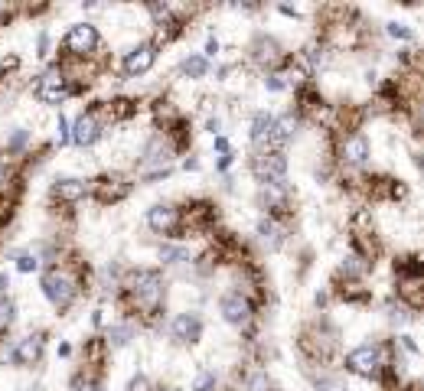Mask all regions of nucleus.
Listing matches in <instances>:
<instances>
[{
    "label": "nucleus",
    "mask_w": 424,
    "mask_h": 391,
    "mask_svg": "<svg viewBox=\"0 0 424 391\" xmlns=\"http://www.w3.org/2000/svg\"><path fill=\"white\" fill-rule=\"evenodd\" d=\"M20 271H23V274H27V271H36L39 267V261H36V255H20Z\"/></svg>",
    "instance_id": "obj_28"
},
{
    "label": "nucleus",
    "mask_w": 424,
    "mask_h": 391,
    "mask_svg": "<svg viewBox=\"0 0 424 391\" xmlns=\"http://www.w3.org/2000/svg\"><path fill=\"white\" fill-rule=\"evenodd\" d=\"M252 391H268V375H254L252 382H248Z\"/></svg>",
    "instance_id": "obj_31"
},
{
    "label": "nucleus",
    "mask_w": 424,
    "mask_h": 391,
    "mask_svg": "<svg viewBox=\"0 0 424 391\" xmlns=\"http://www.w3.org/2000/svg\"><path fill=\"white\" fill-rule=\"evenodd\" d=\"M294 131H297V118L294 115H284V118H274V134H271V143H284L291 141Z\"/></svg>",
    "instance_id": "obj_15"
},
{
    "label": "nucleus",
    "mask_w": 424,
    "mask_h": 391,
    "mask_svg": "<svg viewBox=\"0 0 424 391\" xmlns=\"http://www.w3.org/2000/svg\"><path fill=\"white\" fill-rule=\"evenodd\" d=\"M36 98H39V101H46V105H59V101L66 98V88H62V85H39Z\"/></svg>",
    "instance_id": "obj_21"
},
{
    "label": "nucleus",
    "mask_w": 424,
    "mask_h": 391,
    "mask_svg": "<svg viewBox=\"0 0 424 391\" xmlns=\"http://www.w3.org/2000/svg\"><path fill=\"white\" fill-rule=\"evenodd\" d=\"M254 59L271 66V62H278V59H281V49H278V43H274V39H264L261 36L258 43H254Z\"/></svg>",
    "instance_id": "obj_17"
},
{
    "label": "nucleus",
    "mask_w": 424,
    "mask_h": 391,
    "mask_svg": "<svg viewBox=\"0 0 424 391\" xmlns=\"http://www.w3.org/2000/svg\"><path fill=\"white\" fill-rule=\"evenodd\" d=\"M222 316H226L228 323H248V316H252V304H248L242 294H226L222 297Z\"/></svg>",
    "instance_id": "obj_7"
},
{
    "label": "nucleus",
    "mask_w": 424,
    "mask_h": 391,
    "mask_svg": "<svg viewBox=\"0 0 424 391\" xmlns=\"http://www.w3.org/2000/svg\"><path fill=\"white\" fill-rule=\"evenodd\" d=\"M343 271H346V274H359V271H366V264H362L356 255H349V258L343 261Z\"/></svg>",
    "instance_id": "obj_27"
},
{
    "label": "nucleus",
    "mask_w": 424,
    "mask_h": 391,
    "mask_svg": "<svg viewBox=\"0 0 424 391\" xmlns=\"http://www.w3.org/2000/svg\"><path fill=\"white\" fill-rule=\"evenodd\" d=\"M66 46L72 49V52H92L95 46H98V33H95V27H88V23H78V27L69 29L66 36Z\"/></svg>",
    "instance_id": "obj_5"
},
{
    "label": "nucleus",
    "mask_w": 424,
    "mask_h": 391,
    "mask_svg": "<svg viewBox=\"0 0 424 391\" xmlns=\"http://www.w3.org/2000/svg\"><path fill=\"white\" fill-rule=\"evenodd\" d=\"M264 85L271 88V92H281V88H284V78H281V76H268V78H264Z\"/></svg>",
    "instance_id": "obj_34"
},
{
    "label": "nucleus",
    "mask_w": 424,
    "mask_h": 391,
    "mask_svg": "<svg viewBox=\"0 0 424 391\" xmlns=\"http://www.w3.org/2000/svg\"><path fill=\"white\" fill-rule=\"evenodd\" d=\"M56 196H59V199H66V202L82 199V196H85V183L72 180V176H69V180H59L56 183Z\"/></svg>",
    "instance_id": "obj_16"
},
{
    "label": "nucleus",
    "mask_w": 424,
    "mask_h": 391,
    "mask_svg": "<svg viewBox=\"0 0 424 391\" xmlns=\"http://www.w3.org/2000/svg\"><path fill=\"white\" fill-rule=\"evenodd\" d=\"M346 365L356 375H366V378H372V375H378L382 355H378L376 346H359V349H353V353L346 355Z\"/></svg>",
    "instance_id": "obj_4"
},
{
    "label": "nucleus",
    "mask_w": 424,
    "mask_h": 391,
    "mask_svg": "<svg viewBox=\"0 0 424 391\" xmlns=\"http://www.w3.org/2000/svg\"><path fill=\"white\" fill-rule=\"evenodd\" d=\"M284 199H287L284 180H278V183H261V202H264V206H281Z\"/></svg>",
    "instance_id": "obj_18"
},
{
    "label": "nucleus",
    "mask_w": 424,
    "mask_h": 391,
    "mask_svg": "<svg viewBox=\"0 0 424 391\" xmlns=\"http://www.w3.org/2000/svg\"><path fill=\"white\" fill-rule=\"evenodd\" d=\"M72 141L78 143V147H92L95 141H98V121H95V115H82L76 121V131H72Z\"/></svg>",
    "instance_id": "obj_12"
},
{
    "label": "nucleus",
    "mask_w": 424,
    "mask_h": 391,
    "mask_svg": "<svg viewBox=\"0 0 424 391\" xmlns=\"http://www.w3.org/2000/svg\"><path fill=\"white\" fill-rule=\"evenodd\" d=\"M258 235H261V241L264 245H268V248H278V245H281V229H278V225H274V222H258Z\"/></svg>",
    "instance_id": "obj_19"
},
{
    "label": "nucleus",
    "mask_w": 424,
    "mask_h": 391,
    "mask_svg": "<svg viewBox=\"0 0 424 391\" xmlns=\"http://www.w3.org/2000/svg\"><path fill=\"white\" fill-rule=\"evenodd\" d=\"M343 157H346V163H353V166H362V163L369 160V141L362 134H353V137L343 143Z\"/></svg>",
    "instance_id": "obj_11"
},
{
    "label": "nucleus",
    "mask_w": 424,
    "mask_h": 391,
    "mask_svg": "<svg viewBox=\"0 0 424 391\" xmlns=\"http://www.w3.org/2000/svg\"><path fill=\"white\" fill-rule=\"evenodd\" d=\"M134 297H137V304H141L144 310H153L163 297L160 274H157V271H141V274L134 277Z\"/></svg>",
    "instance_id": "obj_1"
},
{
    "label": "nucleus",
    "mask_w": 424,
    "mask_h": 391,
    "mask_svg": "<svg viewBox=\"0 0 424 391\" xmlns=\"http://www.w3.org/2000/svg\"><path fill=\"white\" fill-rule=\"evenodd\" d=\"M153 62H157V49L153 46H137L134 52H128V59H124V72H128V76H144Z\"/></svg>",
    "instance_id": "obj_8"
},
{
    "label": "nucleus",
    "mask_w": 424,
    "mask_h": 391,
    "mask_svg": "<svg viewBox=\"0 0 424 391\" xmlns=\"http://www.w3.org/2000/svg\"><path fill=\"white\" fill-rule=\"evenodd\" d=\"M23 141H27V131H17V134H13V141H10V143H13V147H20V143H23Z\"/></svg>",
    "instance_id": "obj_35"
},
{
    "label": "nucleus",
    "mask_w": 424,
    "mask_h": 391,
    "mask_svg": "<svg viewBox=\"0 0 424 391\" xmlns=\"http://www.w3.org/2000/svg\"><path fill=\"white\" fill-rule=\"evenodd\" d=\"M10 323H13V304L7 297H0V329H7Z\"/></svg>",
    "instance_id": "obj_25"
},
{
    "label": "nucleus",
    "mask_w": 424,
    "mask_h": 391,
    "mask_svg": "<svg viewBox=\"0 0 424 391\" xmlns=\"http://www.w3.org/2000/svg\"><path fill=\"white\" fill-rule=\"evenodd\" d=\"M284 170H287V160H284V153H278V150H264V153H258V157H252V173L261 183L284 180Z\"/></svg>",
    "instance_id": "obj_2"
},
{
    "label": "nucleus",
    "mask_w": 424,
    "mask_h": 391,
    "mask_svg": "<svg viewBox=\"0 0 424 391\" xmlns=\"http://www.w3.org/2000/svg\"><path fill=\"white\" fill-rule=\"evenodd\" d=\"M199 333H203V320L196 313H179L173 320V336H177L179 343H196Z\"/></svg>",
    "instance_id": "obj_9"
},
{
    "label": "nucleus",
    "mask_w": 424,
    "mask_h": 391,
    "mask_svg": "<svg viewBox=\"0 0 424 391\" xmlns=\"http://www.w3.org/2000/svg\"><path fill=\"white\" fill-rule=\"evenodd\" d=\"M39 85H62V72H46L39 78Z\"/></svg>",
    "instance_id": "obj_30"
},
{
    "label": "nucleus",
    "mask_w": 424,
    "mask_h": 391,
    "mask_svg": "<svg viewBox=\"0 0 424 391\" xmlns=\"http://www.w3.org/2000/svg\"><path fill=\"white\" fill-rule=\"evenodd\" d=\"M271 134H274V118L271 115H254L252 121V141L258 143V147H268L271 143Z\"/></svg>",
    "instance_id": "obj_14"
},
{
    "label": "nucleus",
    "mask_w": 424,
    "mask_h": 391,
    "mask_svg": "<svg viewBox=\"0 0 424 391\" xmlns=\"http://www.w3.org/2000/svg\"><path fill=\"white\" fill-rule=\"evenodd\" d=\"M39 355H43V336H23L17 346V353H13V359H17L20 365H33L39 362Z\"/></svg>",
    "instance_id": "obj_10"
},
{
    "label": "nucleus",
    "mask_w": 424,
    "mask_h": 391,
    "mask_svg": "<svg viewBox=\"0 0 424 391\" xmlns=\"http://www.w3.org/2000/svg\"><path fill=\"white\" fill-rule=\"evenodd\" d=\"M134 336V329L128 323H121V326H111V329H108V343H114V346H124L128 343V339H131Z\"/></svg>",
    "instance_id": "obj_22"
},
{
    "label": "nucleus",
    "mask_w": 424,
    "mask_h": 391,
    "mask_svg": "<svg viewBox=\"0 0 424 391\" xmlns=\"http://www.w3.org/2000/svg\"><path fill=\"white\" fill-rule=\"evenodd\" d=\"M167 160H170V150L167 147H160V141H153L151 147H147V153H144V173H163V166H167Z\"/></svg>",
    "instance_id": "obj_13"
},
{
    "label": "nucleus",
    "mask_w": 424,
    "mask_h": 391,
    "mask_svg": "<svg viewBox=\"0 0 424 391\" xmlns=\"http://www.w3.org/2000/svg\"><path fill=\"white\" fill-rule=\"evenodd\" d=\"M43 290H46V297L59 306V310H66V306L72 304V297H76V284H72V277L62 274V271H49V274L43 277Z\"/></svg>",
    "instance_id": "obj_3"
},
{
    "label": "nucleus",
    "mask_w": 424,
    "mask_h": 391,
    "mask_svg": "<svg viewBox=\"0 0 424 391\" xmlns=\"http://www.w3.org/2000/svg\"><path fill=\"white\" fill-rule=\"evenodd\" d=\"M0 183H7V163L0 160Z\"/></svg>",
    "instance_id": "obj_36"
},
{
    "label": "nucleus",
    "mask_w": 424,
    "mask_h": 391,
    "mask_svg": "<svg viewBox=\"0 0 424 391\" xmlns=\"http://www.w3.org/2000/svg\"><path fill=\"white\" fill-rule=\"evenodd\" d=\"M72 391H102V385L95 382V378H76V382H72Z\"/></svg>",
    "instance_id": "obj_26"
},
{
    "label": "nucleus",
    "mask_w": 424,
    "mask_h": 391,
    "mask_svg": "<svg viewBox=\"0 0 424 391\" xmlns=\"http://www.w3.org/2000/svg\"><path fill=\"white\" fill-rule=\"evenodd\" d=\"M128 391H151V382H147L144 375H137V378L131 382V388H128Z\"/></svg>",
    "instance_id": "obj_33"
},
{
    "label": "nucleus",
    "mask_w": 424,
    "mask_h": 391,
    "mask_svg": "<svg viewBox=\"0 0 424 391\" xmlns=\"http://www.w3.org/2000/svg\"><path fill=\"white\" fill-rule=\"evenodd\" d=\"M56 131H59V147L69 141V125H66V118L59 115V125H56Z\"/></svg>",
    "instance_id": "obj_32"
},
{
    "label": "nucleus",
    "mask_w": 424,
    "mask_h": 391,
    "mask_svg": "<svg viewBox=\"0 0 424 391\" xmlns=\"http://www.w3.org/2000/svg\"><path fill=\"white\" fill-rule=\"evenodd\" d=\"M183 72H186L189 78H203V76L209 72L206 56H189V59H183Z\"/></svg>",
    "instance_id": "obj_20"
},
{
    "label": "nucleus",
    "mask_w": 424,
    "mask_h": 391,
    "mask_svg": "<svg viewBox=\"0 0 424 391\" xmlns=\"http://www.w3.org/2000/svg\"><path fill=\"white\" fill-rule=\"evenodd\" d=\"M147 222H151L153 232L170 235V232H177V225H179V209L177 206H153V209L147 212Z\"/></svg>",
    "instance_id": "obj_6"
},
{
    "label": "nucleus",
    "mask_w": 424,
    "mask_h": 391,
    "mask_svg": "<svg viewBox=\"0 0 424 391\" xmlns=\"http://www.w3.org/2000/svg\"><path fill=\"white\" fill-rule=\"evenodd\" d=\"M388 33H392L395 39H411V29L402 27V23H388Z\"/></svg>",
    "instance_id": "obj_29"
},
{
    "label": "nucleus",
    "mask_w": 424,
    "mask_h": 391,
    "mask_svg": "<svg viewBox=\"0 0 424 391\" xmlns=\"http://www.w3.org/2000/svg\"><path fill=\"white\" fill-rule=\"evenodd\" d=\"M212 388H216V375H212V372H199L196 385H193L189 391H212Z\"/></svg>",
    "instance_id": "obj_24"
},
{
    "label": "nucleus",
    "mask_w": 424,
    "mask_h": 391,
    "mask_svg": "<svg viewBox=\"0 0 424 391\" xmlns=\"http://www.w3.org/2000/svg\"><path fill=\"white\" fill-rule=\"evenodd\" d=\"M160 258L170 261V264H179V261H189L186 248H160Z\"/></svg>",
    "instance_id": "obj_23"
}]
</instances>
